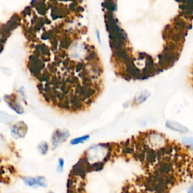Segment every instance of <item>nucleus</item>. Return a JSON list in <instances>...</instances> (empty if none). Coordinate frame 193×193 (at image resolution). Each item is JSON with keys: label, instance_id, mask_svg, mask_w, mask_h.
Here are the masks:
<instances>
[{"label": "nucleus", "instance_id": "1", "mask_svg": "<svg viewBox=\"0 0 193 193\" xmlns=\"http://www.w3.org/2000/svg\"><path fill=\"white\" fill-rule=\"evenodd\" d=\"M23 181L25 185L32 188H46L48 186L47 180L44 177H23Z\"/></svg>", "mask_w": 193, "mask_h": 193}, {"label": "nucleus", "instance_id": "2", "mask_svg": "<svg viewBox=\"0 0 193 193\" xmlns=\"http://www.w3.org/2000/svg\"><path fill=\"white\" fill-rule=\"evenodd\" d=\"M70 137V133L67 130H60L57 129L55 132L53 133L52 135V149H56L60 143L64 142L66 139Z\"/></svg>", "mask_w": 193, "mask_h": 193}, {"label": "nucleus", "instance_id": "3", "mask_svg": "<svg viewBox=\"0 0 193 193\" xmlns=\"http://www.w3.org/2000/svg\"><path fill=\"white\" fill-rule=\"evenodd\" d=\"M166 126L169 128L172 129V130H174V131H180V132H186L188 131V129L186 128H185L183 125H179V123L177 122H173V121H168L166 122Z\"/></svg>", "mask_w": 193, "mask_h": 193}, {"label": "nucleus", "instance_id": "4", "mask_svg": "<svg viewBox=\"0 0 193 193\" xmlns=\"http://www.w3.org/2000/svg\"><path fill=\"white\" fill-rule=\"evenodd\" d=\"M88 138H89V135H85V136H82L80 137H77V138H75L73 140L70 141V143L72 145H78L79 143H84L85 141L88 140Z\"/></svg>", "mask_w": 193, "mask_h": 193}, {"label": "nucleus", "instance_id": "5", "mask_svg": "<svg viewBox=\"0 0 193 193\" xmlns=\"http://www.w3.org/2000/svg\"><path fill=\"white\" fill-rule=\"evenodd\" d=\"M149 95V93L147 91H143L142 93H140V94L136 98V101H137V104H142L143 102L145 101L147 98H148Z\"/></svg>", "mask_w": 193, "mask_h": 193}, {"label": "nucleus", "instance_id": "6", "mask_svg": "<svg viewBox=\"0 0 193 193\" xmlns=\"http://www.w3.org/2000/svg\"><path fill=\"white\" fill-rule=\"evenodd\" d=\"M38 149L42 155H45L48 151V145L45 142L41 143L38 146Z\"/></svg>", "mask_w": 193, "mask_h": 193}, {"label": "nucleus", "instance_id": "7", "mask_svg": "<svg viewBox=\"0 0 193 193\" xmlns=\"http://www.w3.org/2000/svg\"><path fill=\"white\" fill-rule=\"evenodd\" d=\"M64 168V160L63 158H60L58 160V166H57V171L62 173Z\"/></svg>", "mask_w": 193, "mask_h": 193}, {"label": "nucleus", "instance_id": "8", "mask_svg": "<svg viewBox=\"0 0 193 193\" xmlns=\"http://www.w3.org/2000/svg\"><path fill=\"white\" fill-rule=\"evenodd\" d=\"M183 142L185 143V144H187V145H190V146H192V140L191 137H185V138H183Z\"/></svg>", "mask_w": 193, "mask_h": 193}, {"label": "nucleus", "instance_id": "9", "mask_svg": "<svg viewBox=\"0 0 193 193\" xmlns=\"http://www.w3.org/2000/svg\"><path fill=\"white\" fill-rule=\"evenodd\" d=\"M187 193H193V186H192V185H190V187H189V189H188Z\"/></svg>", "mask_w": 193, "mask_h": 193}, {"label": "nucleus", "instance_id": "10", "mask_svg": "<svg viewBox=\"0 0 193 193\" xmlns=\"http://www.w3.org/2000/svg\"><path fill=\"white\" fill-rule=\"evenodd\" d=\"M97 33H98V41H99V42H100V33H99V31H97Z\"/></svg>", "mask_w": 193, "mask_h": 193}, {"label": "nucleus", "instance_id": "11", "mask_svg": "<svg viewBox=\"0 0 193 193\" xmlns=\"http://www.w3.org/2000/svg\"><path fill=\"white\" fill-rule=\"evenodd\" d=\"M49 193H54V192H49Z\"/></svg>", "mask_w": 193, "mask_h": 193}]
</instances>
